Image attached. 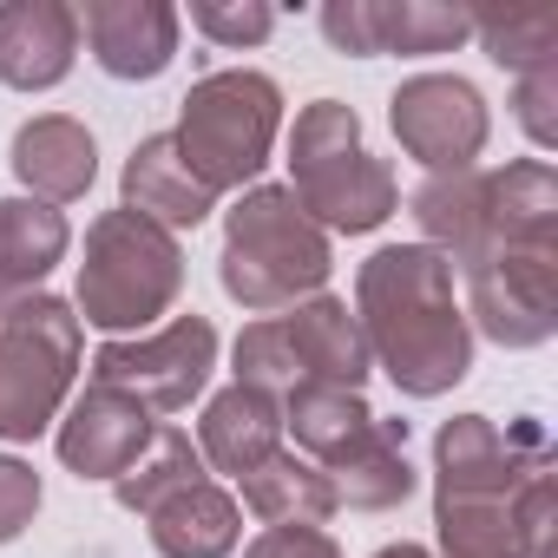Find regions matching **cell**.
Returning a JSON list of instances; mask_svg holds the SVG:
<instances>
[{
  "label": "cell",
  "mask_w": 558,
  "mask_h": 558,
  "mask_svg": "<svg viewBox=\"0 0 558 558\" xmlns=\"http://www.w3.org/2000/svg\"><path fill=\"white\" fill-rule=\"evenodd\" d=\"M355 323L368 362L408 401H440L473 375V329L453 263L427 243H388L355 269Z\"/></svg>",
  "instance_id": "1"
},
{
  "label": "cell",
  "mask_w": 558,
  "mask_h": 558,
  "mask_svg": "<svg viewBox=\"0 0 558 558\" xmlns=\"http://www.w3.org/2000/svg\"><path fill=\"white\" fill-rule=\"evenodd\" d=\"M329 269H336L329 230L290 197V184H250L223 210L217 283L250 316H276V310H296V303L323 296Z\"/></svg>",
  "instance_id": "2"
},
{
  "label": "cell",
  "mask_w": 558,
  "mask_h": 558,
  "mask_svg": "<svg viewBox=\"0 0 558 558\" xmlns=\"http://www.w3.org/2000/svg\"><path fill=\"white\" fill-rule=\"evenodd\" d=\"M184 290V243L158 230L138 210H99L86 223V256H80V296L73 316L119 336H145L158 316H171Z\"/></svg>",
  "instance_id": "3"
},
{
  "label": "cell",
  "mask_w": 558,
  "mask_h": 558,
  "mask_svg": "<svg viewBox=\"0 0 558 558\" xmlns=\"http://www.w3.org/2000/svg\"><path fill=\"white\" fill-rule=\"evenodd\" d=\"M290 197L323 230L362 236L401 210V178L388 171V158L368 151L355 106L310 99L296 112V132H290Z\"/></svg>",
  "instance_id": "4"
},
{
  "label": "cell",
  "mask_w": 558,
  "mask_h": 558,
  "mask_svg": "<svg viewBox=\"0 0 558 558\" xmlns=\"http://www.w3.org/2000/svg\"><path fill=\"white\" fill-rule=\"evenodd\" d=\"M276 132H283V93H276V80L250 73V66H223L184 93L171 145L191 165V178L210 197H223V191H250L263 178Z\"/></svg>",
  "instance_id": "5"
},
{
  "label": "cell",
  "mask_w": 558,
  "mask_h": 558,
  "mask_svg": "<svg viewBox=\"0 0 558 558\" xmlns=\"http://www.w3.org/2000/svg\"><path fill=\"white\" fill-rule=\"evenodd\" d=\"M86 323L73 303L34 290L0 316V440H34L66 414Z\"/></svg>",
  "instance_id": "6"
},
{
  "label": "cell",
  "mask_w": 558,
  "mask_h": 558,
  "mask_svg": "<svg viewBox=\"0 0 558 558\" xmlns=\"http://www.w3.org/2000/svg\"><path fill=\"white\" fill-rule=\"evenodd\" d=\"M453 283L466 290V329L499 349H538L558 329V243H506L480 236L453 256Z\"/></svg>",
  "instance_id": "7"
},
{
  "label": "cell",
  "mask_w": 558,
  "mask_h": 558,
  "mask_svg": "<svg viewBox=\"0 0 558 558\" xmlns=\"http://www.w3.org/2000/svg\"><path fill=\"white\" fill-rule=\"evenodd\" d=\"M210 368H217V329H210V316L191 310V316H171L165 329L106 342L93 355V375L86 381L119 388L138 408H151V414H184L204 395Z\"/></svg>",
  "instance_id": "8"
},
{
  "label": "cell",
  "mask_w": 558,
  "mask_h": 558,
  "mask_svg": "<svg viewBox=\"0 0 558 558\" xmlns=\"http://www.w3.org/2000/svg\"><path fill=\"white\" fill-rule=\"evenodd\" d=\"M388 125H395L401 151L434 178V171H466L486 151L493 112H486L473 80H460V73H414V80L395 86Z\"/></svg>",
  "instance_id": "9"
},
{
  "label": "cell",
  "mask_w": 558,
  "mask_h": 558,
  "mask_svg": "<svg viewBox=\"0 0 558 558\" xmlns=\"http://www.w3.org/2000/svg\"><path fill=\"white\" fill-rule=\"evenodd\" d=\"M538 421L493 427L486 414H453L434 434V499H512L532 473H545Z\"/></svg>",
  "instance_id": "10"
},
{
  "label": "cell",
  "mask_w": 558,
  "mask_h": 558,
  "mask_svg": "<svg viewBox=\"0 0 558 558\" xmlns=\"http://www.w3.org/2000/svg\"><path fill=\"white\" fill-rule=\"evenodd\" d=\"M151 434H158L151 408H138V401L119 395V388L86 381V395L60 414L53 447H60V466H66V473H80V480H119V473L151 447Z\"/></svg>",
  "instance_id": "11"
},
{
  "label": "cell",
  "mask_w": 558,
  "mask_h": 558,
  "mask_svg": "<svg viewBox=\"0 0 558 558\" xmlns=\"http://www.w3.org/2000/svg\"><path fill=\"white\" fill-rule=\"evenodd\" d=\"M178 8L165 0H86L80 8V40L93 47L99 73L112 80H158L178 60Z\"/></svg>",
  "instance_id": "12"
},
{
  "label": "cell",
  "mask_w": 558,
  "mask_h": 558,
  "mask_svg": "<svg viewBox=\"0 0 558 558\" xmlns=\"http://www.w3.org/2000/svg\"><path fill=\"white\" fill-rule=\"evenodd\" d=\"M80 60V8L66 0H0V86L47 93Z\"/></svg>",
  "instance_id": "13"
},
{
  "label": "cell",
  "mask_w": 558,
  "mask_h": 558,
  "mask_svg": "<svg viewBox=\"0 0 558 558\" xmlns=\"http://www.w3.org/2000/svg\"><path fill=\"white\" fill-rule=\"evenodd\" d=\"M8 165H14V178L27 184V197H40V204L60 210V204H80V197L93 191V178H99V145H93V132H86L80 119L40 112V119H27V125L14 132Z\"/></svg>",
  "instance_id": "14"
},
{
  "label": "cell",
  "mask_w": 558,
  "mask_h": 558,
  "mask_svg": "<svg viewBox=\"0 0 558 558\" xmlns=\"http://www.w3.org/2000/svg\"><path fill=\"white\" fill-rule=\"evenodd\" d=\"M276 447H283V401H276V395L230 381V388H217V395L204 401V421H197V453H204V466L243 480V473L263 466Z\"/></svg>",
  "instance_id": "15"
},
{
  "label": "cell",
  "mask_w": 558,
  "mask_h": 558,
  "mask_svg": "<svg viewBox=\"0 0 558 558\" xmlns=\"http://www.w3.org/2000/svg\"><path fill=\"white\" fill-rule=\"evenodd\" d=\"M119 191H125V210H138V217H151L158 230H197L210 210H217V197L191 178V165L178 158V145H171V132H145L138 145H132V158H125V171H119Z\"/></svg>",
  "instance_id": "16"
},
{
  "label": "cell",
  "mask_w": 558,
  "mask_h": 558,
  "mask_svg": "<svg viewBox=\"0 0 558 558\" xmlns=\"http://www.w3.org/2000/svg\"><path fill=\"white\" fill-rule=\"evenodd\" d=\"M329 486H336V506H355V512H388V506H401L414 486H421V473H414V460H408V421H368L329 466Z\"/></svg>",
  "instance_id": "17"
},
{
  "label": "cell",
  "mask_w": 558,
  "mask_h": 558,
  "mask_svg": "<svg viewBox=\"0 0 558 558\" xmlns=\"http://www.w3.org/2000/svg\"><path fill=\"white\" fill-rule=\"evenodd\" d=\"M73 250V223L66 210L40 204V197H0V316H8L21 296H34L47 276L66 263Z\"/></svg>",
  "instance_id": "18"
},
{
  "label": "cell",
  "mask_w": 558,
  "mask_h": 558,
  "mask_svg": "<svg viewBox=\"0 0 558 558\" xmlns=\"http://www.w3.org/2000/svg\"><path fill=\"white\" fill-rule=\"evenodd\" d=\"M283 336L296 349V368L303 381H336V388H362L368 381V342H362V323L342 296H310L283 316Z\"/></svg>",
  "instance_id": "19"
},
{
  "label": "cell",
  "mask_w": 558,
  "mask_h": 558,
  "mask_svg": "<svg viewBox=\"0 0 558 558\" xmlns=\"http://www.w3.org/2000/svg\"><path fill=\"white\" fill-rule=\"evenodd\" d=\"M145 525L165 558H230L243 538V506L217 480H197V486L171 493L165 506H151Z\"/></svg>",
  "instance_id": "20"
},
{
  "label": "cell",
  "mask_w": 558,
  "mask_h": 558,
  "mask_svg": "<svg viewBox=\"0 0 558 558\" xmlns=\"http://www.w3.org/2000/svg\"><path fill=\"white\" fill-rule=\"evenodd\" d=\"M236 486H243V506H250L263 525H323V519L342 512L329 473H323L316 460L290 453V447H276V453H269L263 466H250Z\"/></svg>",
  "instance_id": "21"
},
{
  "label": "cell",
  "mask_w": 558,
  "mask_h": 558,
  "mask_svg": "<svg viewBox=\"0 0 558 558\" xmlns=\"http://www.w3.org/2000/svg\"><path fill=\"white\" fill-rule=\"evenodd\" d=\"M375 421L368 395L362 388H336V381H296L283 395V434H296V453L329 466L362 427Z\"/></svg>",
  "instance_id": "22"
},
{
  "label": "cell",
  "mask_w": 558,
  "mask_h": 558,
  "mask_svg": "<svg viewBox=\"0 0 558 558\" xmlns=\"http://www.w3.org/2000/svg\"><path fill=\"white\" fill-rule=\"evenodd\" d=\"M362 40L368 60L381 53H453L473 40L466 8H434V0H362Z\"/></svg>",
  "instance_id": "23"
},
{
  "label": "cell",
  "mask_w": 558,
  "mask_h": 558,
  "mask_svg": "<svg viewBox=\"0 0 558 558\" xmlns=\"http://www.w3.org/2000/svg\"><path fill=\"white\" fill-rule=\"evenodd\" d=\"M197 480H210L204 473V453H197V440L184 434V427H158L151 434V447L112 480V499L125 506V512H151V506H165L171 493H184V486H197Z\"/></svg>",
  "instance_id": "24"
},
{
  "label": "cell",
  "mask_w": 558,
  "mask_h": 558,
  "mask_svg": "<svg viewBox=\"0 0 558 558\" xmlns=\"http://www.w3.org/2000/svg\"><path fill=\"white\" fill-rule=\"evenodd\" d=\"M434 532L447 558H532L512 499H434Z\"/></svg>",
  "instance_id": "25"
},
{
  "label": "cell",
  "mask_w": 558,
  "mask_h": 558,
  "mask_svg": "<svg viewBox=\"0 0 558 558\" xmlns=\"http://www.w3.org/2000/svg\"><path fill=\"white\" fill-rule=\"evenodd\" d=\"M473 40L486 47L493 66H506L512 80L532 66L558 60V8H506V14H473Z\"/></svg>",
  "instance_id": "26"
},
{
  "label": "cell",
  "mask_w": 558,
  "mask_h": 558,
  "mask_svg": "<svg viewBox=\"0 0 558 558\" xmlns=\"http://www.w3.org/2000/svg\"><path fill=\"white\" fill-rule=\"evenodd\" d=\"M230 362H236V381H243V388H263V395H276V401H283V395L303 381L296 349H290V336H283V316H256V323H243Z\"/></svg>",
  "instance_id": "27"
},
{
  "label": "cell",
  "mask_w": 558,
  "mask_h": 558,
  "mask_svg": "<svg viewBox=\"0 0 558 558\" xmlns=\"http://www.w3.org/2000/svg\"><path fill=\"white\" fill-rule=\"evenodd\" d=\"M191 27L210 47H263L276 34L269 0H191Z\"/></svg>",
  "instance_id": "28"
},
{
  "label": "cell",
  "mask_w": 558,
  "mask_h": 558,
  "mask_svg": "<svg viewBox=\"0 0 558 558\" xmlns=\"http://www.w3.org/2000/svg\"><path fill=\"white\" fill-rule=\"evenodd\" d=\"M512 119H519V132H525L538 151L558 145V60L512 80Z\"/></svg>",
  "instance_id": "29"
},
{
  "label": "cell",
  "mask_w": 558,
  "mask_h": 558,
  "mask_svg": "<svg viewBox=\"0 0 558 558\" xmlns=\"http://www.w3.org/2000/svg\"><path fill=\"white\" fill-rule=\"evenodd\" d=\"M34 512H40V473L14 453H0V545L21 538L34 525Z\"/></svg>",
  "instance_id": "30"
},
{
  "label": "cell",
  "mask_w": 558,
  "mask_h": 558,
  "mask_svg": "<svg viewBox=\"0 0 558 558\" xmlns=\"http://www.w3.org/2000/svg\"><path fill=\"white\" fill-rule=\"evenodd\" d=\"M243 558H342V545L323 532V525H263Z\"/></svg>",
  "instance_id": "31"
},
{
  "label": "cell",
  "mask_w": 558,
  "mask_h": 558,
  "mask_svg": "<svg viewBox=\"0 0 558 558\" xmlns=\"http://www.w3.org/2000/svg\"><path fill=\"white\" fill-rule=\"evenodd\" d=\"M375 558H434V551H427V545H414V538H401V545H381Z\"/></svg>",
  "instance_id": "32"
}]
</instances>
